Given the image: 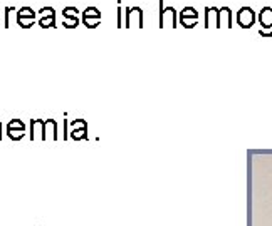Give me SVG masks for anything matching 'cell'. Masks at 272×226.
<instances>
[{
    "label": "cell",
    "mask_w": 272,
    "mask_h": 226,
    "mask_svg": "<svg viewBox=\"0 0 272 226\" xmlns=\"http://www.w3.org/2000/svg\"><path fill=\"white\" fill-rule=\"evenodd\" d=\"M7 129H12V131H26V124L22 123L20 119H12L10 123L7 124Z\"/></svg>",
    "instance_id": "cell-7"
},
{
    "label": "cell",
    "mask_w": 272,
    "mask_h": 226,
    "mask_svg": "<svg viewBox=\"0 0 272 226\" xmlns=\"http://www.w3.org/2000/svg\"><path fill=\"white\" fill-rule=\"evenodd\" d=\"M7 136L12 139V141H20V139L26 136V131H12V129H7Z\"/></svg>",
    "instance_id": "cell-13"
},
{
    "label": "cell",
    "mask_w": 272,
    "mask_h": 226,
    "mask_svg": "<svg viewBox=\"0 0 272 226\" xmlns=\"http://www.w3.org/2000/svg\"><path fill=\"white\" fill-rule=\"evenodd\" d=\"M136 22L138 27H143V14L140 7H131L128 9V19H126V25L125 27H133Z\"/></svg>",
    "instance_id": "cell-2"
},
{
    "label": "cell",
    "mask_w": 272,
    "mask_h": 226,
    "mask_svg": "<svg viewBox=\"0 0 272 226\" xmlns=\"http://www.w3.org/2000/svg\"><path fill=\"white\" fill-rule=\"evenodd\" d=\"M83 17H94V19H101V12H100V9H96V7H88L83 12Z\"/></svg>",
    "instance_id": "cell-11"
},
{
    "label": "cell",
    "mask_w": 272,
    "mask_h": 226,
    "mask_svg": "<svg viewBox=\"0 0 272 226\" xmlns=\"http://www.w3.org/2000/svg\"><path fill=\"white\" fill-rule=\"evenodd\" d=\"M19 17H27V19H36V12L31 7H22L20 10H17V19Z\"/></svg>",
    "instance_id": "cell-6"
},
{
    "label": "cell",
    "mask_w": 272,
    "mask_h": 226,
    "mask_svg": "<svg viewBox=\"0 0 272 226\" xmlns=\"http://www.w3.org/2000/svg\"><path fill=\"white\" fill-rule=\"evenodd\" d=\"M17 22V10L14 7H5V12H4V27L9 29L10 25Z\"/></svg>",
    "instance_id": "cell-5"
},
{
    "label": "cell",
    "mask_w": 272,
    "mask_h": 226,
    "mask_svg": "<svg viewBox=\"0 0 272 226\" xmlns=\"http://www.w3.org/2000/svg\"><path fill=\"white\" fill-rule=\"evenodd\" d=\"M34 22H36V19H27V17H19V19H17V24L22 29H31L34 25Z\"/></svg>",
    "instance_id": "cell-10"
},
{
    "label": "cell",
    "mask_w": 272,
    "mask_h": 226,
    "mask_svg": "<svg viewBox=\"0 0 272 226\" xmlns=\"http://www.w3.org/2000/svg\"><path fill=\"white\" fill-rule=\"evenodd\" d=\"M0 139H2V123H0Z\"/></svg>",
    "instance_id": "cell-18"
},
{
    "label": "cell",
    "mask_w": 272,
    "mask_h": 226,
    "mask_svg": "<svg viewBox=\"0 0 272 226\" xmlns=\"http://www.w3.org/2000/svg\"><path fill=\"white\" fill-rule=\"evenodd\" d=\"M0 17H2V12H0Z\"/></svg>",
    "instance_id": "cell-19"
},
{
    "label": "cell",
    "mask_w": 272,
    "mask_h": 226,
    "mask_svg": "<svg viewBox=\"0 0 272 226\" xmlns=\"http://www.w3.org/2000/svg\"><path fill=\"white\" fill-rule=\"evenodd\" d=\"M71 129L76 131V129H88V124H86V121L83 119H74L71 123Z\"/></svg>",
    "instance_id": "cell-16"
},
{
    "label": "cell",
    "mask_w": 272,
    "mask_h": 226,
    "mask_svg": "<svg viewBox=\"0 0 272 226\" xmlns=\"http://www.w3.org/2000/svg\"><path fill=\"white\" fill-rule=\"evenodd\" d=\"M254 22H256V12H254L251 7H242L239 10V25L249 29V27H252Z\"/></svg>",
    "instance_id": "cell-1"
},
{
    "label": "cell",
    "mask_w": 272,
    "mask_h": 226,
    "mask_svg": "<svg viewBox=\"0 0 272 226\" xmlns=\"http://www.w3.org/2000/svg\"><path fill=\"white\" fill-rule=\"evenodd\" d=\"M83 24L88 29H94L101 24V19H94V17H83Z\"/></svg>",
    "instance_id": "cell-8"
},
{
    "label": "cell",
    "mask_w": 272,
    "mask_h": 226,
    "mask_svg": "<svg viewBox=\"0 0 272 226\" xmlns=\"http://www.w3.org/2000/svg\"><path fill=\"white\" fill-rule=\"evenodd\" d=\"M54 24H56V15L54 17H47V19H39V25L42 29L54 27Z\"/></svg>",
    "instance_id": "cell-12"
},
{
    "label": "cell",
    "mask_w": 272,
    "mask_h": 226,
    "mask_svg": "<svg viewBox=\"0 0 272 226\" xmlns=\"http://www.w3.org/2000/svg\"><path fill=\"white\" fill-rule=\"evenodd\" d=\"M57 139V123L54 119L44 121V141H56Z\"/></svg>",
    "instance_id": "cell-3"
},
{
    "label": "cell",
    "mask_w": 272,
    "mask_h": 226,
    "mask_svg": "<svg viewBox=\"0 0 272 226\" xmlns=\"http://www.w3.org/2000/svg\"><path fill=\"white\" fill-rule=\"evenodd\" d=\"M39 15H40V19H47V17H54L56 15V10L52 7H42L39 10Z\"/></svg>",
    "instance_id": "cell-14"
},
{
    "label": "cell",
    "mask_w": 272,
    "mask_h": 226,
    "mask_svg": "<svg viewBox=\"0 0 272 226\" xmlns=\"http://www.w3.org/2000/svg\"><path fill=\"white\" fill-rule=\"evenodd\" d=\"M31 139H44V121L42 119H32L31 121Z\"/></svg>",
    "instance_id": "cell-4"
},
{
    "label": "cell",
    "mask_w": 272,
    "mask_h": 226,
    "mask_svg": "<svg viewBox=\"0 0 272 226\" xmlns=\"http://www.w3.org/2000/svg\"><path fill=\"white\" fill-rule=\"evenodd\" d=\"M62 15H64V19H67V17H78L79 10L76 7H66L64 10H62Z\"/></svg>",
    "instance_id": "cell-17"
},
{
    "label": "cell",
    "mask_w": 272,
    "mask_h": 226,
    "mask_svg": "<svg viewBox=\"0 0 272 226\" xmlns=\"http://www.w3.org/2000/svg\"><path fill=\"white\" fill-rule=\"evenodd\" d=\"M79 25V17H67L64 20V27L66 29H76Z\"/></svg>",
    "instance_id": "cell-15"
},
{
    "label": "cell",
    "mask_w": 272,
    "mask_h": 226,
    "mask_svg": "<svg viewBox=\"0 0 272 226\" xmlns=\"http://www.w3.org/2000/svg\"><path fill=\"white\" fill-rule=\"evenodd\" d=\"M71 137L74 141H81V139H88V129H76L71 132Z\"/></svg>",
    "instance_id": "cell-9"
}]
</instances>
